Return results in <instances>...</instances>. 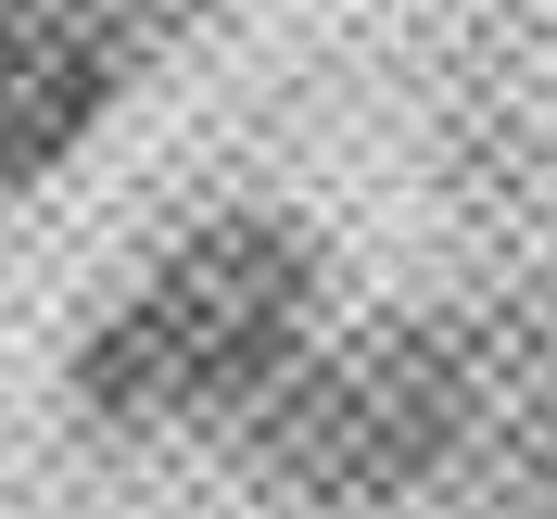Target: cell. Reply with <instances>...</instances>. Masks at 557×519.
Masks as SVG:
<instances>
[{"label": "cell", "mask_w": 557, "mask_h": 519, "mask_svg": "<svg viewBox=\"0 0 557 519\" xmlns=\"http://www.w3.org/2000/svg\"><path fill=\"white\" fill-rule=\"evenodd\" d=\"M102 26H190V13H215V0H89Z\"/></svg>", "instance_id": "4"}, {"label": "cell", "mask_w": 557, "mask_h": 519, "mask_svg": "<svg viewBox=\"0 0 557 519\" xmlns=\"http://www.w3.org/2000/svg\"><path fill=\"white\" fill-rule=\"evenodd\" d=\"M317 305H330L317 228H292V215H267V203L203 215V228H177V242L76 330L64 393H76V418H102V431L253 418L317 355Z\"/></svg>", "instance_id": "1"}, {"label": "cell", "mask_w": 557, "mask_h": 519, "mask_svg": "<svg viewBox=\"0 0 557 519\" xmlns=\"http://www.w3.org/2000/svg\"><path fill=\"white\" fill-rule=\"evenodd\" d=\"M482 406V355L456 317H393V330H355V343L305 355L292 381L253 406V444L292 494H406L456 456Z\"/></svg>", "instance_id": "2"}, {"label": "cell", "mask_w": 557, "mask_h": 519, "mask_svg": "<svg viewBox=\"0 0 557 519\" xmlns=\"http://www.w3.org/2000/svg\"><path fill=\"white\" fill-rule=\"evenodd\" d=\"M127 102V26L89 0H0V190L64 177Z\"/></svg>", "instance_id": "3"}]
</instances>
